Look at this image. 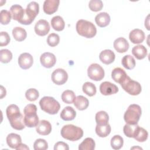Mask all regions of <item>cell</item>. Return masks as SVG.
Instances as JSON below:
<instances>
[{"instance_id": "cell-23", "label": "cell", "mask_w": 150, "mask_h": 150, "mask_svg": "<svg viewBox=\"0 0 150 150\" xmlns=\"http://www.w3.org/2000/svg\"><path fill=\"white\" fill-rule=\"evenodd\" d=\"M60 115L61 118L64 121H71L75 118L76 112L73 107L67 106L63 109Z\"/></svg>"}, {"instance_id": "cell-8", "label": "cell", "mask_w": 150, "mask_h": 150, "mask_svg": "<svg viewBox=\"0 0 150 150\" xmlns=\"http://www.w3.org/2000/svg\"><path fill=\"white\" fill-rule=\"evenodd\" d=\"M87 74L90 79L94 81H100L104 77V70L100 64L93 63L88 67Z\"/></svg>"}, {"instance_id": "cell-46", "label": "cell", "mask_w": 150, "mask_h": 150, "mask_svg": "<svg viewBox=\"0 0 150 150\" xmlns=\"http://www.w3.org/2000/svg\"><path fill=\"white\" fill-rule=\"evenodd\" d=\"M69 145L66 143L62 141L57 142L55 144L54 146V150H69Z\"/></svg>"}, {"instance_id": "cell-42", "label": "cell", "mask_w": 150, "mask_h": 150, "mask_svg": "<svg viewBox=\"0 0 150 150\" xmlns=\"http://www.w3.org/2000/svg\"><path fill=\"white\" fill-rule=\"evenodd\" d=\"M60 41L59 36L54 33H50L47 38V43L51 47H54L57 46Z\"/></svg>"}, {"instance_id": "cell-13", "label": "cell", "mask_w": 150, "mask_h": 150, "mask_svg": "<svg viewBox=\"0 0 150 150\" xmlns=\"http://www.w3.org/2000/svg\"><path fill=\"white\" fill-rule=\"evenodd\" d=\"M40 61L43 67L46 68H50L55 64L56 58L53 53L45 52L40 56Z\"/></svg>"}, {"instance_id": "cell-21", "label": "cell", "mask_w": 150, "mask_h": 150, "mask_svg": "<svg viewBox=\"0 0 150 150\" xmlns=\"http://www.w3.org/2000/svg\"><path fill=\"white\" fill-rule=\"evenodd\" d=\"M128 75L120 67H116L111 72L112 79L117 83L120 84L125 80Z\"/></svg>"}, {"instance_id": "cell-10", "label": "cell", "mask_w": 150, "mask_h": 150, "mask_svg": "<svg viewBox=\"0 0 150 150\" xmlns=\"http://www.w3.org/2000/svg\"><path fill=\"white\" fill-rule=\"evenodd\" d=\"M100 91L103 95L110 96L118 91V87L109 81H104L100 86Z\"/></svg>"}, {"instance_id": "cell-35", "label": "cell", "mask_w": 150, "mask_h": 150, "mask_svg": "<svg viewBox=\"0 0 150 150\" xmlns=\"http://www.w3.org/2000/svg\"><path fill=\"white\" fill-rule=\"evenodd\" d=\"M83 91L90 97L94 96L96 93V86L91 82H86L84 83L82 87Z\"/></svg>"}, {"instance_id": "cell-16", "label": "cell", "mask_w": 150, "mask_h": 150, "mask_svg": "<svg viewBox=\"0 0 150 150\" xmlns=\"http://www.w3.org/2000/svg\"><path fill=\"white\" fill-rule=\"evenodd\" d=\"M145 38L144 32L139 29H135L131 30L129 35L130 41L134 44H139L142 43Z\"/></svg>"}, {"instance_id": "cell-26", "label": "cell", "mask_w": 150, "mask_h": 150, "mask_svg": "<svg viewBox=\"0 0 150 150\" xmlns=\"http://www.w3.org/2000/svg\"><path fill=\"white\" fill-rule=\"evenodd\" d=\"M51 25L54 30L61 31L64 29L65 23L63 19L60 16H55L51 19Z\"/></svg>"}, {"instance_id": "cell-36", "label": "cell", "mask_w": 150, "mask_h": 150, "mask_svg": "<svg viewBox=\"0 0 150 150\" xmlns=\"http://www.w3.org/2000/svg\"><path fill=\"white\" fill-rule=\"evenodd\" d=\"M124 144V139L122 137L119 135H115L111 139V146L115 150L120 149Z\"/></svg>"}, {"instance_id": "cell-43", "label": "cell", "mask_w": 150, "mask_h": 150, "mask_svg": "<svg viewBox=\"0 0 150 150\" xmlns=\"http://www.w3.org/2000/svg\"><path fill=\"white\" fill-rule=\"evenodd\" d=\"M1 23L2 25L8 24L11 19V12L7 10H1Z\"/></svg>"}, {"instance_id": "cell-1", "label": "cell", "mask_w": 150, "mask_h": 150, "mask_svg": "<svg viewBox=\"0 0 150 150\" xmlns=\"http://www.w3.org/2000/svg\"><path fill=\"white\" fill-rule=\"evenodd\" d=\"M6 116L11 127L16 130H22L25 128L24 118L20 112L19 107L15 104H11L6 108Z\"/></svg>"}, {"instance_id": "cell-11", "label": "cell", "mask_w": 150, "mask_h": 150, "mask_svg": "<svg viewBox=\"0 0 150 150\" xmlns=\"http://www.w3.org/2000/svg\"><path fill=\"white\" fill-rule=\"evenodd\" d=\"M49 30V23L45 19L39 20L35 25V32L39 36H45L48 33Z\"/></svg>"}, {"instance_id": "cell-6", "label": "cell", "mask_w": 150, "mask_h": 150, "mask_svg": "<svg viewBox=\"0 0 150 150\" xmlns=\"http://www.w3.org/2000/svg\"><path fill=\"white\" fill-rule=\"evenodd\" d=\"M25 15L23 19L20 23L23 25H30L38 15L39 11V5L38 3L35 1L30 2L28 4L25 10Z\"/></svg>"}, {"instance_id": "cell-34", "label": "cell", "mask_w": 150, "mask_h": 150, "mask_svg": "<svg viewBox=\"0 0 150 150\" xmlns=\"http://www.w3.org/2000/svg\"><path fill=\"white\" fill-rule=\"evenodd\" d=\"M109 116L104 111H100L96 114V121L98 125H105L108 124Z\"/></svg>"}, {"instance_id": "cell-3", "label": "cell", "mask_w": 150, "mask_h": 150, "mask_svg": "<svg viewBox=\"0 0 150 150\" xmlns=\"http://www.w3.org/2000/svg\"><path fill=\"white\" fill-rule=\"evenodd\" d=\"M60 133L63 138L71 141H77L83 136V129L72 124L64 125L61 129Z\"/></svg>"}, {"instance_id": "cell-47", "label": "cell", "mask_w": 150, "mask_h": 150, "mask_svg": "<svg viewBox=\"0 0 150 150\" xmlns=\"http://www.w3.org/2000/svg\"><path fill=\"white\" fill-rule=\"evenodd\" d=\"M1 98H2L4 96H6V90H5V88H4V87L2 86H1Z\"/></svg>"}, {"instance_id": "cell-9", "label": "cell", "mask_w": 150, "mask_h": 150, "mask_svg": "<svg viewBox=\"0 0 150 150\" xmlns=\"http://www.w3.org/2000/svg\"><path fill=\"white\" fill-rule=\"evenodd\" d=\"M52 80L57 85L64 84L68 79L67 73L63 69H57L52 74Z\"/></svg>"}, {"instance_id": "cell-39", "label": "cell", "mask_w": 150, "mask_h": 150, "mask_svg": "<svg viewBox=\"0 0 150 150\" xmlns=\"http://www.w3.org/2000/svg\"><path fill=\"white\" fill-rule=\"evenodd\" d=\"M25 97L29 101H34L39 98V93L36 89L31 88L26 90L25 93Z\"/></svg>"}, {"instance_id": "cell-2", "label": "cell", "mask_w": 150, "mask_h": 150, "mask_svg": "<svg viewBox=\"0 0 150 150\" xmlns=\"http://www.w3.org/2000/svg\"><path fill=\"white\" fill-rule=\"evenodd\" d=\"M76 28L79 35L86 38H92L97 33L95 25L92 22L84 19H80L77 22Z\"/></svg>"}, {"instance_id": "cell-15", "label": "cell", "mask_w": 150, "mask_h": 150, "mask_svg": "<svg viewBox=\"0 0 150 150\" xmlns=\"http://www.w3.org/2000/svg\"><path fill=\"white\" fill-rule=\"evenodd\" d=\"M10 12L12 19L20 23L24 17L25 11L21 5L15 4L11 7Z\"/></svg>"}, {"instance_id": "cell-4", "label": "cell", "mask_w": 150, "mask_h": 150, "mask_svg": "<svg viewBox=\"0 0 150 150\" xmlns=\"http://www.w3.org/2000/svg\"><path fill=\"white\" fill-rule=\"evenodd\" d=\"M39 105L43 111L52 115L57 114L60 108L59 103L53 97L49 96H45L41 98Z\"/></svg>"}, {"instance_id": "cell-27", "label": "cell", "mask_w": 150, "mask_h": 150, "mask_svg": "<svg viewBox=\"0 0 150 150\" xmlns=\"http://www.w3.org/2000/svg\"><path fill=\"white\" fill-rule=\"evenodd\" d=\"M74 104L79 110L81 111L86 110L88 107L89 105V101L86 97L83 96H78L75 99Z\"/></svg>"}, {"instance_id": "cell-28", "label": "cell", "mask_w": 150, "mask_h": 150, "mask_svg": "<svg viewBox=\"0 0 150 150\" xmlns=\"http://www.w3.org/2000/svg\"><path fill=\"white\" fill-rule=\"evenodd\" d=\"M148 137V133L146 129L138 125L135 133L134 136V138L140 142H145Z\"/></svg>"}, {"instance_id": "cell-18", "label": "cell", "mask_w": 150, "mask_h": 150, "mask_svg": "<svg viewBox=\"0 0 150 150\" xmlns=\"http://www.w3.org/2000/svg\"><path fill=\"white\" fill-rule=\"evenodd\" d=\"M37 132L42 135H47L52 131V125L47 120H41L36 126Z\"/></svg>"}, {"instance_id": "cell-29", "label": "cell", "mask_w": 150, "mask_h": 150, "mask_svg": "<svg viewBox=\"0 0 150 150\" xmlns=\"http://www.w3.org/2000/svg\"><path fill=\"white\" fill-rule=\"evenodd\" d=\"M12 35L16 40L22 42L26 39L27 33L25 29L21 27H15L12 30Z\"/></svg>"}, {"instance_id": "cell-48", "label": "cell", "mask_w": 150, "mask_h": 150, "mask_svg": "<svg viewBox=\"0 0 150 150\" xmlns=\"http://www.w3.org/2000/svg\"><path fill=\"white\" fill-rule=\"evenodd\" d=\"M16 149L17 150H19V149H28V150H29V148L28 146H26V145L23 144H21L20 145V146Z\"/></svg>"}, {"instance_id": "cell-24", "label": "cell", "mask_w": 150, "mask_h": 150, "mask_svg": "<svg viewBox=\"0 0 150 150\" xmlns=\"http://www.w3.org/2000/svg\"><path fill=\"white\" fill-rule=\"evenodd\" d=\"M132 53L137 59L141 60L146 56L147 49L144 45H138L132 48Z\"/></svg>"}, {"instance_id": "cell-37", "label": "cell", "mask_w": 150, "mask_h": 150, "mask_svg": "<svg viewBox=\"0 0 150 150\" xmlns=\"http://www.w3.org/2000/svg\"><path fill=\"white\" fill-rule=\"evenodd\" d=\"M138 125L137 124H126L124 126L123 131L124 134L129 138H134L137 128Z\"/></svg>"}, {"instance_id": "cell-7", "label": "cell", "mask_w": 150, "mask_h": 150, "mask_svg": "<svg viewBox=\"0 0 150 150\" xmlns=\"http://www.w3.org/2000/svg\"><path fill=\"white\" fill-rule=\"evenodd\" d=\"M121 86L127 93L132 96L138 95L142 90L141 84L138 82L132 80L128 76L121 84Z\"/></svg>"}, {"instance_id": "cell-30", "label": "cell", "mask_w": 150, "mask_h": 150, "mask_svg": "<svg viewBox=\"0 0 150 150\" xmlns=\"http://www.w3.org/2000/svg\"><path fill=\"white\" fill-rule=\"evenodd\" d=\"M121 63L124 67L128 70L133 69L135 66V60L134 58L129 54L125 55L122 57Z\"/></svg>"}, {"instance_id": "cell-33", "label": "cell", "mask_w": 150, "mask_h": 150, "mask_svg": "<svg viewBox=\"0 0 150 150\" xmlns=\"http://www.w3.org/2000/svg\"><path fill=\"white\" fill-rule=\"evenodd\" d=\"M76 95L72 90H67L62 94V99L63 101L66 104H72L76 99Z\"/></svg>"}, {"instance_id": "cell-38", "label": "cell", "mask_w": 150, "mask_h": 150, "mask_svg": "<svg viewBox=\"0 0 150 150\" xmlns=\"http://www.w3.org/2000/svg\"><path fill=\"white\" fill-rule=\"evenodd\" d=\"M1 62L3 63H9L12 59L11 52L8 49H2L0 51Z\"/></svg>"}, {"instance_id": "cell-41", "label": "cell", "mask_w": 150, "mask_h": 150, "mask_svg": "<svg viewBox=\"0 0 150 150\" xmlns=\"http://www.w3.org/2000/svg\"><path fill=\"white\" fill-rule=\"evenodd\" d=\"M33 148L35 150H45L48 148V144L44 139L39 138L35 141Z\"/></svg>"}, {"instance_id": "cell-17", "label": "cell", "mask_w": 150, "mask_h": 150, "mask_svg": "<svg viewBox=\"0 0 150 150\" xmlns=\"http://www.w3.org/2000/svg\"><path fill=\"white\" fill-rule=\"evenodd\" d=\"M114 47L117 52L125 53L129 48V43L124 38H118L114 42Z\"/></svg>"}, {"instance_id": "cell-5", "label": "cell", "mask_w": 150, "mask_h": 150, "mask_svg": "<svg viewBox=\"0 0 150 150\" xmlns=\"http://www.w3.org/2000/svg\"><path fill=\"white\" fill-rule=\"evenodd\" d=\"M141 108L137 104H131L124 113V119L127 124H137L141 115Z\"/></svg>"}, {"instance_id": "cell-40", "label": "cell", "mask_w": 150, "mask_h": 150, "mask_svg": "<svg viewBox=\"0 0 150 150\" xmlns=\"http://www.w3.org/2000/svg\"><path fill=\"white\" fill-rule=\"evenodd\" d=\"M88 7L91 11L97 12L102 9L103 4L101 0H91L89 1Z\"/></svg>"}, {"instance_id": "cell-22", "label": "cell", "mask_w": 150, "mask_h": 150, "mask_svg": "<svg viewBox=\"0 0 150 150\" xmlns=\"http://www.w3.org/2000/svg\"><path fill=\"white\" fill-rule=\"evenodd\" d=\"M95 21L98 26L104 28L110 23V16L107 12H101L96 16Z\"/></svg>"}, {"instance_id": "cell-31", "label": "cell", "mask_w": 150, "mask_h": 150, "mask_svg": "<svg viewBox=\"0 0 150 150\" xmlns=\"http://www.w3.org/2000/svg\"><path fill=\"white\" fill-rule=\"evenodd\" d=\"M96 144L94 139L91 138H86L79 145V150H93L95 148Z\"/></svg>"}, {"instance_id": "cell-19", "label": "cell", "mask_w": 150, "mask_h": 150, "mask_svg": "<svg viewBox=\"0 0 150 150\" xmlns=\"http://www.w3.org/2000/svg\"><path fill=\"white\" fill-rule=\"evenodd\" d=\"M6 143L11 148L16 149L22 144V139L19 135L11 133L6 137Z\"/></svg>"}, {"instance_id": "cell-32", "label": "cell", "mask_w": 150, "mask_h": 150, "mask_svg": "<svg viewBox=\"0 0 150 150\" xmlns=\"http://www.w3.org/2000/svg\"><path fill=\"white\" fill-rule=\"evenodd\" d=\"M39 122V117L37 114L32 115H25L24 117V122L28 127H35L38 125Z\"/></svg>"}, {"instance_id": "cell-14", "label": "cell", "mask_w": 150, "mask_h": 150, "mask_svg": "<svg viewBox=\"0 0 150 150\" xmlns=\"http://www.w3.org/2000/svg\"><path fill=\"white\" fill-rule=\"evenodd\" d=\"M59 0H46L43 3V9L45 13L51 15L56 12L59 5Z\"/></svg>"}, {"instance_id": "cell-20", "label": "cell", "mask_w": 150, "mask_h": 150, "mask_svg": "<svg viewBox=\"0 0 150 150\" xmlns=\"http://www.w3.org/2000/svg\"><path fill=\"white\" fill-rule=\"evenodd\" d=\"M115 57V56L114 53L110 49H105L103 50L99 54L100 61L105 64L112 63L114 61Z\"/></svg>"}, {"instance_id": "cell-44", "label": "cell", "mask_w": 150, "mask_h": 150, "mask_svg": "<svg viewBox=\"0 0 150 150\" xmlns=\"http://www.w3.org/2000/svg\"><path fill=\"white\" fill-rule=\"evenodd\" d=\"M37 107L33 104H28L23 109L25 115H32L36 114Z\"/></svg>"}, {"instance_id": "cell-12", "label": "cell", "mask_w": 150, "mask_h": 150, "mask_svg": "<svg viewBox=\"0 0 150 150\" xmlns=\"http://www.w3.org/2000/svg\"><path fill=\"white\" fill-rule=\"evenodd\" d=\"M33 59L32 56L28 53H23L18 58V64L22 69H28L33 64Z\"/></svg>"}, {"instance_id": "cell-45", "label": "cell", "mask_w": 150, "mask_h": 150, "mask_svg": "<svg viewBox=\"0 0 150 150\" xmlns=\"http://www.w3.org/2000/svg\"><path fill=\"white\" fill-rule=\"evenodd\" d=\"M10 36L6 32H1L0 35V46H6L10 42Z\"/></svg>"}, {"instance_id": "cell-25", "label": "cell", "mask_w": 150, "mask_h": 150, "mask_svg": "<svg viewBox=\"0 0 150 150\" xmlns=\"http://www.w3.org/2000/svg\"><path fill=\"white\" fill-rule=\"evenodd\" d=\"M111 126L108 123L105 125H98L96 127V132L97 135L100 137H106L111 132Z\"/></svg>"}]
</instances>
